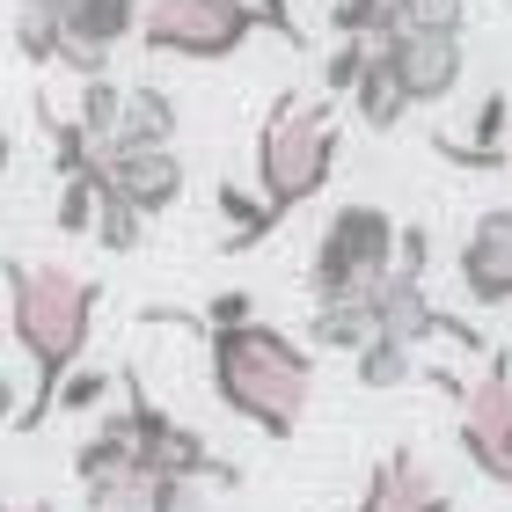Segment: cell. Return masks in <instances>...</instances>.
<instances>
[{
    "label": "cell",
    "mask_w": 512,
    "mask_h": 512,
    "mask_svg": "<svg viewBox=\"0 0 512 512\" xmlns=\"http://www.w3.org/2000/svg\"><path fill=\"white\" fill-rule=\"evenodd\" d=\"M8 512H52V505H30V498H22V505H8Z\"/></svg>",
    "instance_id": "4316f807"
},
{
    "label": "cell",
    "mask_w": 512,
    "mask_h": 512,
    "mask_svg": "<svg viewBox=\"0 0 512 512\" xmlns=\"http://www.w3.org/2000/svg\"><path fill=\"white\" fill-rule=\"evenodd\" d=\"M454 271H461V293H469L476 308H512V205L476 213Z\"/></svg>",
    "instance_id": "9c48e42d"
},
{
    "label": "cell",
    "mask_w": 512,
    "mask_h": 512,
    "mask_svg": "<svg viewBox=\"0 0 512 512\" xmlns=\"http://www.w3.org/2000/svg\"><path fill=\"white\" fill-rule=\"evenodd\" d=\"M205 366H213L220 410H235L242 425L264 439H293L315 395V352L286 337L278 322H242V330H205Z\"/></svg>",
    "instance_id": "7a4b0ae2"
},
{
    "label": "cell",
    "mask_w": 512,
    "mask_h": 512,
    "mask_svg": "<svg viewBox=\"0 0 512 512\" xmlns=\"http://www.w3.org/2000/svg\"><path fill=\"white\" fill-rule=\"evenodd\" d=\"M337 154H344L337 110L322 96H293L286 88V96L264 110V132H256V198H264L278 220L300 213L308 198L330 191Z\"/></svg>",
    "instance_id": "3957f363"
},
{
    "label": "cell",
    "mask_w": 512,
    "mask_h": 512,
    "mask_svg": "<svg viewBox=\"0 0 512 512\" xmlns=\"http://www.w3.org/2000/svg\"><path fill=\"white\" fill-rule=\"evenodd\" d=\"M103 183L154 220L183 198V154L176 147H118V154H103Z\"/></svg>",
    "instance_id": "7c38bea8"
},
{
    "label": "cell",
    "mask_w": 512,
    "mask_h": 512,
    "mask_svg": "<svg viewBox=\"0 0 512 512\" xmlns=\"http://www.w3.org/2000/svg\"><path fill=\"white\" fill-rule=\"evenodd\" d=\"M417 381V359H410V344H395V337H374L359 352V388H403Z\"/></svg>",
    "instance_id": "d6986e66"
},
{
    "label": "cell",
    "mask_w": 512,
    "mask_h": 512,
    "mask_svg": "<svg viewBox=\"0 0 512 512\" xmlns=\"http://www.w3.org/2000/svg\"><path fill=\"white\" fill-rule=\"evenodd\" d=\"M242 322H256V300L235 286V293H220L213 308H205V330H242Z\"/></svg>",
    "instance_id": "cb8c5ba5"
},
{
    "label": "cell",
    "mask_w": 512,
    "mask_h": 512,
    "mask_svg": "<svg viewBox=\"0 0 512 512\" xmlns=\"http://www.w3.org/2000/svg\"><path fill=\"white\" fill-rule=\"evenodd\" d=\"M388 59L403 74L410 103H447L461 88V37L454 30H403V37H388Z\"/></svg>",
    "instance_id": "8fae6325"
},
{
    "label": "cell",
    "mask_w": 512,
    "mask_h": 512,
    "mask_svg": "<svg viewBox=\"0 0 512 512\" xmlns=\"http://www.w3.org/2000/svg\"><path fill=\"white\" fill-rule=\"evenodd\" d=\"M359 125L366 132H395V125H403L410 118V88H403V74H395V59H388V44H374V66H366V81H359Z\"/></svg>",
    "instance_id": "5bb4252c"
},
{
    "label": "cell",
    "mask_w": 512,
    "mask_h": 512,
    "mask_svg": "<svg viewBox=\"0 0 512 512\" xmlns=\"http://www.w3.org/2000/svg\"><path fill=\"white\" fill-rule=\"evenodd\" d=\"M366 66H374V44L366 37H337V52L322 59V88H330V96H359Z\"/></svg>",
    "instance_id": "44dd1931"
},
{
    "label": "cell",
    "mask_w": 512,
    "mask_h": 512,
    "mask_svg": "<svg viewBox=\"0 0 512 512\" xmlns=\"http://www.w3.org/2000/svg\"><path fill=\"white\" fill-rule=\"evenodd\" d=\"M256 15H264V30H278L286 44H308V30H300V22L286 15V0H256Z\"/></svg>",
    "instance_id": "484cf974"
},
{
    "label": "cell",
    "mask_w": 512,
    "mask_h": 512,
    "mask_svg": "<svg viewBox=\"0 0 512 512\" xmlns=\"http://www.w3.org/2000/svg\"><path fill=\"white\" fill-rule=\"evenodd\" d=\"M461 454L476 461L491 483L512 491V352H491L483 359V374L469 381L461 395Z\"/></svg>",
    "instance_id": "52a82bcc"
},
{
    "label": "cell",
    "mask_w": 512,
    "mask_h": 512,
    "mask_svg": "<svg viewBox=\"0 0 512 512\" xmlns=\"http://www.w3.org/2000/svg\"><path fill=\"white\" fill-rule=\"evenodd\" d=\"M125 96H132V88H118V81H81V132L96 139L103 154H118V132H125Z\"/></svg>",
    "instance_id": "e0dca14e"
},
{
    "label": "cell",
    "mask_w": 512,
    "mask_h": 512,
    "mask_svg": "<svg viewBox=\"0 0 512 512\" xmlns=\"http://www.w3.org/2000/svg\"><path fill=\"white\" fill-rule=\"evenodd\" d=\"M447 483L432 476V461L417 447H388L374 469H366V491H359V512H447Z\"/></svg>",
    "instance_id": "30bf717a"
},
{
    "label": "cell",
    "mask_w": 512,
    "mask_h": 512,
    "mask_svg": "<svg viewBox=\"0 0 512 512\" xmlns=\"http://www.w3.org/2000/svg\"><path fill=\"white\" fill-rule=\"evenodd\" d=\"M154 512H205V483H154Z\"/></svg>",
    "instance_id": "d4e9b609"
},
{
    "label": "cell",
    "mask_w": 512,
    "mask_h": 512,
    "mask_svg": "<svg viewBox=\"0 0 512 512\" xmlns=\"http://www.w3.org/2000/svg\"><path fill=\"white\" fill-rule=\"evenodd\" d=\"M395 256H403L395 213H381V205H337V213L322 220V235H315V256H308V293L337 300V293L388 286Z\"/></svg>",
    "instance_id": "277c9868"
},
{
    "label": "cell",
    "mask_w": 512,
    "mask_h": 512,
    "mask_svg": "<svg viewBox=\"0 0 512 512\" xmlns=\"http://www.w3.org/2000/svg\"><path fill=\"white\" fill-rule=\"evenodd\" d=\"M461 22H469L461 0H403V30H454L461 37Z\"/></svg>",
    "instance_id": "7402d4cb"
},
{
    "label": "cell",
    "mask_w": 512,
    "mask_h": 512,
    "mask_svg": "<svg viewBox=\"0 0 512 512\" xmlns=\"http://www.w3.org/2000/svg\"><path fill=\"white\" fill-rule=\"evenodd\" d=\"M118 388H125V410H132V439H139V454H147V469H154L161 483L176 476V483H205V491H213V483H220V491H235V483H242L235 461L213 454L191 425H183V417L161 410L154 395H147V381L132 374V366L118 374Z\"/></svg>",
    "instance_id": "8992f818"
},
{
    "label": "cell",
    "mask_w": 512,
    "mask_h": 512,
    "mask_svg": "<svg viewBox=\"0 0 512 512\" xmlns=\"http://www.w3.org/2000/svg\"><path fill=\"white\" fill-rule=\"evenodd\" d=\"M139 22H147V8H132V0H74L59 66L81 74V81H110V52H118L125 37H139Z\"/></svg>",
    "instance_id": "ba28073f"
},
{
    "label": "cell",
    "mask_w": 512,
    "mask_h": 512,
    "mask_svg": "<svg viewBox=\"0 0 512 512\" xmlns=\"http://www.w3.org/2000/svg\"><path fill=\"white\" fill-rule=\"evenodd\" d=\"M59 44H66V15L52 8H15V52L30 66H59Z\"/></svg>",
    "instance_id": "ac0fdd59"
},
{
    "label": "cell",
    "mask_w": 512,
    "mask_h": 512,
    "mask_svg": "<svg viewBox=\"0 0 512 512\" xmlns=\"http://www.w3.org/2000/svg\"><path fill=\"white\" fill-rule=\"evenodd\" d=\"M220 220H227V256H242V249H256V242H264L271 235V227H278V213H271V205L264 198H249V191H235V183H220Z\"/></svg>",
    "instance_id": "2e32d148"
},
{
    "label": "cell",
    "mask_w": 512,
    "mask_h": 512,
    "mask_svg": "<svg viewBox=\"0 0 512 512\" xmlns=\"http://www.w3.org/2000/svg\"><path fill=\"white\" fill-rule=\"evenodd\" d=\"M139 227H147V213H139L132 198H118V191H110V183H103V213H96V242H103L110 256H132V249H139Z\"/></svg>",
    "instance_id": "ffe728a7"
},
{
    "label": "cell",
    "mask_w": 512,
    "mask_h": 512,
    "mask_svg": "<svg viewBox=\"0 0 512 512\" xmlns=\"http://www.w3.org/2000/svg\"><path fill=\"white\" fill-rule=\"evenodd\" d=\"M103 395H110V374H103V366H81V374L59 388V410H66V417H81V410H103Z\"/></svg>",
    "instance_id": "603a6c76"
},
{
    "label": "cell",
    "mask_w": 512,
    "mask_h": 512,
    "mask_svg": "<svg viewBox=\"0 0 512 512\" xmlns=\"http://www.w3.org/2000/svg\"><path fill=\"white\" fill-rule=\"evenodd\" d=\"M176 96L161 81H132V96H125V132H118V147H176Z\"/></svg>",
    "instance_id": "9a60e30c"
},
{
    "label": "cell",
    "mask_w": 512,
    "mask_h": 512,
    "mask_svg": "<svg viewBox=\"0 0 512 512\" xmlns=\"http://www.w3.org/2000/svg\"><path fill=\"white\" fill-rule=\"evenodd\" d=\"M388 322V286H366V293H337V300H315L308 315V344H322V352H366V344L381 337Z\"/></svg>",
    "instance_id": "4fadbf2b"
},
{
    "label": "cell",
    "mask_w": 512,
    "mask_h": 512,
    "mask_svg": "<svg viewBox=\"0 0 512 512\" xmlns=\"http://www.w3.org/2000/svg\"><path fill=\"white\" fill-rule=\"evenodd\" d=\"M264 30L256 0H147L139 44L154 59H235Z\"/></svg>",
    "instance_id": "5b68a950"
},
{
    "label": "cell",
    "mask_w": 512,
    "mask_h": 512,
    "mask_svg": "<svg viewBox=\"0 0 512 512\" xmlns=\"http://www.w3.org/2000/svg\"><path fill=\"white\" fill-rule=\"evenodd\" d=\"M8 330H15V352L37 374V395L15 410V432H37L59 410V388L81 374L88 330H96V286L66 264L8 256Z\"/></svg>",
    "instance_id": "6da1fadb"
}]
</instances>
